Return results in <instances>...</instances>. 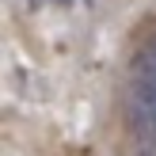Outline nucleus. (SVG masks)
I'll return each mask as SVG.
<instances>
[{
  "label": "nucleus",
  "mask_w": 156,
  "mask_h": 156,
  "mask_svg": "<svg viewBox=\"0 0 156 156\" xmlns=\"http://www.w3.org/2000/svg\"><path fill=\"white\" fill-rule=\"evenodd\" d=\"M126 126L141 156H156V34L129 61L126 80Z\"/></svg>",
  "instance_id": "obj_1"
},
{
  "label": "nucleus",
  "mask_w": 156,
  "mask_h": 156,
  "mask_svg": "<svg viewBox=\"0 0 156 156\" xmlns=\"http://www.w3.org/2000/svg\"><path fill=\"white\" fill-rule=\"evenodd\" d=\"M57 4H69V0H57Z\"/></svg>",
  "instance_id": "obj_2"
}]
</instances>
